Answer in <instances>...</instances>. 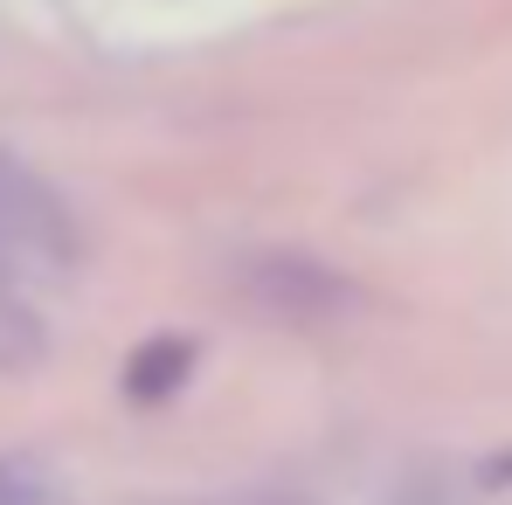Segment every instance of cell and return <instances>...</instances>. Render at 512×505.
Wrapping results in <instances>:
<instances>
[{
	"mask_svg": "<svg viewBox=\"0 0 512 505\" xmlns=\"http://www.w3.org/2000/svg\"><path fill=\"white\" fill-rule=\"evenodd\" d=\"M187 367H194V346L187 339H153V346H139V360L125 367V395L132 402H167L173 388L187 381Z\"/></svg>",
	"mask_w": 512,
	"mask_h": 505,
	"instance_id": "cell-3",
	"label": "cell"
},
{
	"mask_svg": "<svg viewBox=\"0 0 512 505\" xmlns=\"http://www.w3.org/2000/svg\"><path fill=\"white\" fill-rule=\"evenodd\" d=\"M243 291H250L256 312H277V319H333V312L353 305V284L298 250L250 256L243 263Z\"/></svg>",
	"mask_w": 512,
	"mask_h": 505,
	"instance_id": "cell-2",
	"label": "cell"
},
{
	"mask_svg": "<svg viewBox=\"0 0 512 505\" xmlns=\"http://www.w3.org/2000/svg\"><path fill=\"white\" fill-rule=\"evenodd\" d=\"M77 256V222L49 194V180L0 153V277L7 270H63Z\"/></svg>",
	"mask_w": 512,
	"mask_h": 505,
	"instance_id": "cell-1",
	"label": "cell"
},
{
	"mask_svg": "<svg viewBox=\"0 0 512 505\" xmlns=\"http://www.w3.org/2000/svg\"><path fill=\"white\" fill-rule=\"evenodd\" d=\"M0 505H56V485L35 457H0Z\"/></svg>",
	"mask_w": 512,
	"mask_h": 505,
	"instance_id": "cell-4",
	"label": "cell"
},
{
	"mask_svg": "<svg viewBox=\"0 0 512 505\" xmlns=\"http://www.w3.org/2000/svg\"><path fill=\"white\" fill-rule=\"evenodd\" d=\"M499 478H512V464H506V457H499Z\"/></svg>",
	"mask_w": 512,
	"mask_h": 505,
	"instance_id": "cell-5",
	"label": "cell"
}]
</instances>
